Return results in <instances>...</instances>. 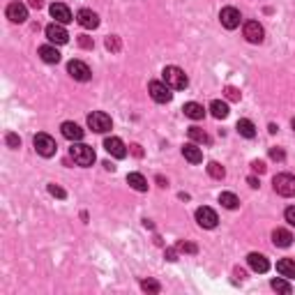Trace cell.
I'll list each match as a JSON object with an SVG mask.
<instances>
[{"label": "cell", "instance_id": "18", "mask_svg": "<svg viewBox=\"0 0 295 295\" xmlns=\"http://www.w3.org/2000/svg\"><path fill=\"white\" fill-rule=\"evenodd\" d=\"M182 155H185V159L189 162V164H201V162H203L201 148H196V143H194V141L182 145Z\"/></svg>", "mask_w": 295, "mask_h": 295}, {"label": "cell", "instance_id": "15", "mask_svg": "<svg viewBox=\"0 0 295 295\" xmlns=\"http://www.w3.org/2000/svg\"><path fill=\"white\" fill-rule=\"evenodd\" d=\"M247 263H249V268L254 270V272H268L270 270V261L263 254H256V252H252L249 256H247Z\"/></svg>", "mask_w": 295, "mask_h": 295}, {"label": "cell", "instance_id": "31", "mask_svg": "<svg viewBox=\"0 0 295 295\" xmlns=\"http://www.w3.org/2000/svg\"><path fill=\"white\" fill-rule=\"evenodd\" d=\"M120 39L115 37V35H111V37H106V49L109 51H113V53H118V51H120Z\"/></svg>", "mask_w": 295, "mask_h": 295}, {"label": "cell", "instance_id": "30", "mask_svg": "<svg viewBox=\"0 0 295 295\" xmlns=\"http://www.w3.org/2000/svg\"><path fill=\"white\" fill-rule=\"evenodd\" d=\"M141 288L145 290V293H159V290H162V286H159V281H155V279H143Z\"/></svg>", "mask_w": 295, "mask_h": 295}, {"label": "cell", "instance_id": "2", "mask_svg": "<svg viewBox=\"0 0 295 295\" xmlns=\"http://www.w3.org/2000/svg\"><path fill=\"white\" fill-rule=\"evenodd\" d=\"M162 77H164V83H166V86L173 88V90H185V88L189 86V79H187V74L180 69V67H175V65L164 67Z\"/></svg>", "mask_w": 295, "mask_h": 295}, {"label": "cell", "instance_id": "7", "mask_svg": "<svg viewBox=\"0 0 295 295\" xmlns=\"http://www.w3.org/2000/svg\"><path fill=\"white\" fill-rule=\"evenodd\" d=\"M44 33H46V37H49L51 44H67L69 42V33L65 30L62 23H49Z\"/></svg>", "mask_w": 295, "mask_h": 295}, {"label": "cell", "instance_id": "17", "mask_svg": "<svg viewBox=\"0 0 295 295\" xmlns=\"http://www.w3.org/2000/svg\"><path fill=\"white\" fill-rule=\"evenodd\" d=\"M51 17L55 19V23H69L71 21V12H69V7L67 5H62V3H53L51 5Z\"/></svg>", "mask_w": 295, "mask_h": 295}, {"label": "cell", "instance_id": "45", "mask_svg": "<svg viewBox=\"0 0 295 295\" xmlns=\"http://www.w3.org/2000/svg\"><path fill=\"white\" fill-rule=\"evenodd\" d=\"M290 125H293V129H295V118H293V122H290Z\"/></svg>", "mask_w": 295, "mask_h": 295}, {"label": "cell", "instance_id": "36", "mask_svg": "<svg viewBox=\"0 0 295 295\" xmlns=\"http://www.w3.org/2000/svg\"><path fill=\"white\" fill-rule=\"evenodd\" d=\"M178 249H180V252H187V254H196L198 252L196 245H191V242H180V245H178Z\"/></svg>", "mask_w": 295, "mask_h": 295}, {"label": "cell", "instance_id": "33", "mask_svg": "<svg viewBox=\"0 0 295 295\" xmlns=\"http://www.w3.org/2000/svg\"><path fill=\"white\" fill-rule=\"evenodd\" d=\"M49 194L51 196H55V198H65L67 196V191L62 189V187H58V185H49Z\"/></svg>", "mask_w": 295, "mask_h": 295}, {"label": "cell", "instance_id": "8", "mask_svg": "<svg viewBox=\"0 0 295 295\" xmlns=\"http://www.w3.org/2000/svg\"><path fill=\"white\" fill-rule=\"evenodd\" d=\"M219 21H222V26H224L226 30H235L242 21L240 10H235V7H224L222 14H219Z\"/></svg>", "mask_w": 295, "mask_h": 295}, {"label": "cell", "instance_id": "11", "mask_svg": "<svg viewBox=\"0 0 295 295\" xmlns=\"http://www.w3.org/2000/svg\"><path fill=\"white\" fill-rule=\"evenodd\" d=\"M104 148H106V153H109L111 157H115V159H125L127 157V145L118 136H109V138H106Z\"/></svg>", "mask_w": 295, "mask_h": 295}, {"label": "cell", "instance_id": "12", "mask_svg": "<svg viewBox=\"0 0 295 295\" xmlns=\"http://www.w3.org/2000/svg\"><path fill=\"white\" fill-rule=\"evenodd\" d=\"M263 37H265V30L258 21H247L245 23V39L252 44H261Z\"/></svg>", "mask_w": 295, "mask_h": 295}, {"label": "cell", "instance_id": "35", "mask_svg": "<svg viewBox=\"0 0 295 295\" xmlns=\"http://www.w3.org/2000/svg\"><path fill=\"white\" fill-rule=\"evenodd\" d=\"M79 46H81V49H93V46H95L93 37H86V35H81V37H79Z\"/></svg>", "mask_w": 295, "mask_h": 295}, {"label": "cell", "instance_id": "34", "mask_svg": "<svg viewBox=\"0 0 295 295\" xmlns=\"http://www.w3.org/2000/svg\"><path fill=\"white\" fill-rule=\"evenodd\" d=\"M270 157H272L274 162H284L286 155H284V150H279V148H270Z\"/></svg>", "mask_w": 295, "mask_h": 295}, {"label": "cell", "instance_id": "4", "mask_svg": "<svg viewBox=\"0 0 295 295\" xmlns=\"http://www.w3.org/2000/svg\"><path fill=\"white\" fill-rule=\"evenodd\" d=\"M88 127L97 134H106L111 129V118L104 113V111H93L88 115Z\"/></svg>", "mask_w": 295, "mask_h": 295}, {"label": "cell", "instance_id": "1", "mask_svg": "<svg viewBox=\"0 0 295 295\" xmlns=\"http://www.w3.org/2000/svg\"><path fill=\"white\" fill-rule=\"evenodd\" d=\"M69 157L74 159V164H79V166H93L95 164V150L90 145H86V143H79V141L71 143Z\"/></svg>", "mask_w": 295, "mask_h": 295}, {"label": "cell", "instance_id": "20", "mask_svg": "<svg viewBox=\"0 0 295 295\" xmlns=\"http://www.w3.org/2000/svg\"><path fill=\"white\" fill-rule=\"evenodd\" d=\"M272 242L274 247H290V242H293V235H290V231L286 229H274L272 231Z\"/></svg>", "mask_w": 295, "mask_h": 295}, {"label": "cell", "instance_id": "21", "mask_svg": "<svg viewBox=\"0 0 295 295\" xmlns=\"http://www.w3.org/2000/svg\"><path fill=\"white\" fill-rule=\"evenodd\" d=\"M182 111H185V115L191 118V120H203V115H205V109L201 104H196V102H187L182 106Z\"/></svg>", "mask_w": 295, "mask_h": 295}, {"label": "cell", "instance_id": "19", "mask_svg": "<svg viewBox=\"0 0 295 295\" xmlns=\"http://www.w3.org/2000/svg\"><path fill=\"white\" fill-rule=\"evenodd\" d=\"M39 58L49 65H55V62H60V51L51 44H44V46H39Z\"/></svg>", "mask_w": 295, "mask_h": 295}, {"label": "cell", "instance_id": "43", "mask_svg": "<svg viewBox=\"0 0 295 295\" xmlns=\"http://www.w3.org/2000/svg\"><path fill=\"white\" fill-rule=\"evenodd\" d=\"M247 182H249V187H254V189H256V187H258V180H256V178H254V175H249V178H247Z\"/></svg>", "mask_w": 295, "mask_h": 295}, {"label": "cell", "instance_id": "28", "mask_svg": "<svg viewBox=\"0 0 295 295\" xmlns=\"http://www.w3.org/2000/svg\"><path fill=\"white\" fill-rule=\"evenodd\" d=\"M208 175L210 178H214V180H224L226 171H224V166L219 164V162H210L208 164Z\"/></svg>", "mask_w": 295, "mask_h": 295}, {"label": "cell", "instance_id": "25", "mask_svg": "<svg viewBox=\"0 0 295 295\" xmlns=\"http://www.w3.org/2000/svg\"><path fill=\"white\" fill-rule=\"evenodd\" d=\"M187 134H189V138H191L194 143H201V145H210V136L201 129V127H189V129H187Z\"/></svg>", "mask_w": 295, "mask_h": 295}, {"label": "cell", "instance_id": "39", "mask_svg": "<svg viewBox=\"0 0 295 295\" xmlns=\"http://www.w3.org/2000/svg\"><path fill=\"white\" fill-rule=\"evenodd\" d=\"M252 169L256 171V173H265V164H263V162H258V159H256V162H252Z\"/></svg>", "mask_w": 295, "mask_h": 295}, {"label": "cell", "instance_id": "14", "mask_svg": "<svg viewBox=\"0 0 295 295\" xmlns=\"http://www.w3.org/2000/svg\"><path fill=\"white\" fill-rule=\"evenodd\" d=\"M5 14H7V19L14 21V23H23L28 19V10H26V5H21V3H10Z\"/></svg>", "mask_w": 295, "mask_h": 295}, {"label": "cell", "instance_id": "44", "mask_svg": "<svg viewBox=\"0 0 295 295\" xmlns=\"http://www.w3.org/2000/svg\"><path fill=\"white\" fill-rule=\"evenodd\" d=\"M157 182H159V185H162V187H166V185H169V182H166L164 178H162V175H157Z\"/></svg>", "mask_w": 295, "mask_h": 295}, {"label": "cell", "instance_id": "27", "mask_svg": "<svg viewBox=\"0 0 295 295\" xmlns=\"http://www.w3.org/2000/svg\"><path fill=\"white\" fill-rule=\"evenodd\" d=\"M210 111H212V115L217 118V120H224L226 115H229V104L222 102V99H214L212 104H210Z\"/></svg>", "mask_w": 295, "mask_h": 295}, {"label": "cell", "instance_id": "42", "mask_svg": "<svg viewBox=\"0 0 295 295\" xmlns=\"http://www.w3.org/2000/svg\"><path fill=\"white\" fill-rule=\"evenodd\" d=\"M30 3V7H35V10H39V7L44 5V0H28Z\"/></svg>", "mask_w": 295, "mask_h": 295}, {"label": "cell", "instance_id": "26", "mask_svg": "<svg viewBox=\"0 0 295 295\" xmlns=\"http://www.w3.org/2000/svg\"><path fill=\"white\" fill-rule=\"evenodd\" d=\"M219 203H222L226 210H235L240 205V198L235 196V194H231V191H222V194H219Z\"/></svg>", "mask_w": 295, "mask_h": 295}, {"label": "cell", "instance_id": "3", "mask_svg": "<svg viewBox=\"0 0 295 295\" xmlns=\"http://www.w3.org/2000/svg\"><path fill=\"white\" fill-rule=\"evenodd\" d=\"M272 185H274V191H277L279 196H286V198L295 196V175L279 173V175H274Z\"/></svg>", "mask_w": 295, "mask_h": 295}, {"label": "cell", "instance_id": "6", "mask_svg": "<svg viewBox=\"0 0 295 295\" xmlns=\"http://www.w3.org/2000/svg\"><path fill=\"white\" fill-rule=\"evenodd\" d=\"M33 143H35V150H37L42 157H53L55 150H58V145H55L53 136H49V134H37Z\"/></svg>", "mask_w": 295, "mask_h": 295}, {"label": "cell", "instance_id": "41", "mask_svg": "<svg viewBox=\"0 0 295 295\" xmlns=\"http://www.w3.org/2000/svg\"><path fill=\"white\" fill-rule=\"evenodd\" d=\"M131 153L136 155V157H143V150H141V145H136V143L131 145Z\"/></svg>", "mask_w": 295, "mask_h": 295}, {"label": "cell", "instance_id": "16", "mask_svg": "<svg viewBox=\"0 0 295 295\" xmlns=\"http://www.w3.org/2000/svg\"><path fill=\"white\" fill-rule=\"evenodd\" d=\"M60 131H62V136H65L67 141H71V143H74V141H81V138H83V134H86V131H83L81 127L77 125V122H69V120H67V122H62Z\"/></svg>", "mask_w": 295, "mask_h": 295}, {"label": "cell", "instance_id": "32", "mask_svg": "<svg viewBox=\"0 0 295 295\" xmlns=\"http://www.w3.org/2000/svg\"><path fill=\"white\" fill-rule=\"evenodd\" d=\"M224 95H226V99H231V102H240V90H238V88H233V86L226 88Z\"/></svg>", "mask_w": 295, "mask_h": 295}, {"label": "cell", "instance_id": "23", "mask_svg": "<svg viewBox=\"0 0 295 295\" xmlns=\"http://www.w3.org/2000/svg\"><path fill=\"white\" fill-rule=\"evenodd\" d=\"M235 129L240 131V136H245V138H254V136H256V125H254L252 120H247V118H242V120H238V125H235Z\"/></svg>", "mask_w": 295, "mask_h": 295}, {"label": "cell", "instance_id": "9", "mask_svg": "<svg viewBox=\"0 0 295 295\" xmlns=\"http://www.w3.org/2000/svg\"><path fill=\"white\" fill-rule=\"evenodd\" d=\"M67 71H69V77L77 79V81H90V77H93L90 67L83 60H71L69 65H67Z\"/></svg>", "mask_w": 295, "mask_h": 295}, {"label": "cell", "instance_id": "5", "mask_svg": "<svg viewBox=\"0 0 295 295\" xmlns=\"http://www.w3.org/2000/svg\"><path fill=\"white\" fill-rule=\"evenodd\" d=\"M148 93H150V97H153L157 104H166V102H171V97H173L171 88L166 86L164 81H153L148 86Z\"/></svg>", "mask_w": 295, "mask_h": 295}, {"label": "cell", "instance_id": "38", "mask_svg": "<svg viewBox=\"0 0 295 295\" xmlns=\"http://www.w3.org/2000/svg\"><path fill=\"white\" fill-rule=\"evenodd\" d=\"M284 217H286V222H288L290 226H295V205H290V208H286Z\"/></svg>", "mask_w": 295, "mask_h": 295}, {"label": "cell", "instance_id": "29", "mask_svg": "<svg viewBox=\"0 0 295 295\" xmlns=\"http://www.w3.org/2000/svg\"><path fill=\"white\" fill-rule=\"evenodd\" d=\"M270 286H272L277 293H284V295H290V293H293V286H290L286 279H272V284H270Z\"/></svg>", "mask_w": 295, "mask_h": 295}, {"label": "cell", "instance_id": "10", "mask_svg": "<svg viewBox=\"0 0 295 295\" xmlns=\"http://www.w3.org/2000/svg\"><path fill=\"white\" fill-rule=\"evenodd\" d=\"M196 222H198V226H203V229H214L219 217L212 208H205V205H203V208L196 210Z\"/></svg>", "mask_w": 295, "mask_h": 295}, {"label": "cell", "instance_id": "37", "mask_svg": "<svg viewBox=\"0 0 295 295\" xmlns=\"http://www.w3.org/2000/svg\"><path fill=\"white\" fill-rule=\"evenodd\" d=\"M5 141H7V145H10V148H19V145H21V138H19L17 134H7Z\"/></svg>", "mask_w": 295, "mask_h": 295}, {"label": "cell", "instance_id": "22", "mask_svg": "<svg viewBox=\"0 0 295 295\" xmlns=\"http://www.w3.org/2000/svg\"><path fill=\"white\" fill-rule=\"evenodd\" d=\"M277 272L286 279H295V261H290V258L277 261Z\"/></svg>", "mask_w": 295, "mask_h": 295}, {"label": "cell", "instance_id": "13", "mask_svg": "<svg viewBox=\"0 0 295 295\" xmlns=\"http://www.w3.org/2000/svg\"><path fill=\"white\" fill-rule=\"evenodd\" d=\"M77 21H79V26L86 28V30H95V28L99 26V17L93 10H81L77 14Z\"/></svg>", "mask_w": 295, "mask_h": 295}, {"label": "cell", "instance_id": "24", "mask_svg": "<svg viewBox=\"0 0 295 295\" xmlns=\"http://www.w3.org/2000/svg\"><path fill=\"white\" fill-rule=\"evenodd\" d=\"M127 185H129L131 189H136V191H148V180L143 178L141 173H129L127 175Z\"/></svg>", "mask_w": 295, "mask_h": 295}, {"label": "cell", "instance_id": "40", "mask_svg": "<svg viewBox=\"0 0 295 295\" xmlns=\"http://www.w3.org/2000/svg\"><path fill=\"white\" fill-rule=\"evenodd\" d=\"M164 256H166V261H178V252L175 249H166Z\"/></svg>", "mask_w": 295, "mask_h": 295}]
</instances>
